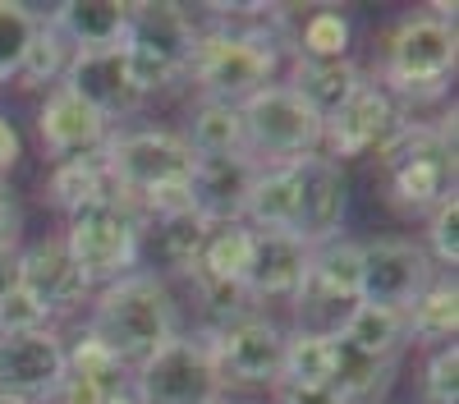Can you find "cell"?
<instances>
[{
  "mask_svg": "<svg viewBox=\"0 0 459 404\" xmlns=\"http://www.w3.org/2000/svg\"><path fill=\"white\" fill-rule=\"evenodd\" d=\"M212 23L198 28L184 79L203 101L239 106L266 83H276L285 60V14L281 5H207Z\"/></svg>",
  "mask_w": 459,
  "mask_h": 404,
  "instance_id": "1",
  "label": "cell"
},
{
  "mask_svg": "<svg viewBox=\"0 0 459 404\" xmlns=\"http://www.w3.org/2000/svg\"><path fill=\"white\" fill-rule=\"evenodd\" d=\"M179 299L166 276L157 271H129L92 289L83 336H92L101 349H110L125 367H138L161 345L179 336Z\"/></svg>",
  "mask_w": 459,
  "mask_h": 404,
  "instance_id": "2",
  "label": "cell"
},
{
  "mask_svg": "<svg viewBox=\"0 0 459 404\" xmlns=\"http://www.w3.org/2000/svg\"><path fill=\"white\" fill-rule=\"evenodd\" d=\"M101 157L143 220L194 211L188 207V184H194L198 157L188 152V142L175 129H120L110 133Z\"/></svg>",
  "mask_w": 459,
  "mask_h": 404,
  "instance_id": "3",
  "label": "cell"
},
{
  "mask_svg": "<svg viewBox=\"0 0 459 404\" xmlns=\"http://www.w3.org/2000/svg\"><path fill=\"white\" fill-rule=\"evenodd\" d=\"M455 60H459L455 5H432L423 14L400 19L386 32L377 83L395 101H441L455 79Z\"/></svg>",
  "mask_w": 459,
  "mask_h": 404,
  "instance_id": "4",
  "label": "cell"
},
{
  "mask_svg": "<svg viewBox=\"0 0 459 404\" xmlns=\"http://www.w3.org/2000/svg\"><path fill=\"white\" fill-rule=\"evenodd\" d=\"M386 198L404 216H428L446 198H455V106L441 125L404 120V129L381 147Z\"/></svg>",
  "mask_w": 459,
  "mask_h": 404,
  "instance_id": "5",
  "label": "cell"
},
{
  "mask_svg": "<svg viewBox=\"0 0 459 404\" xmlns=\"http://www.w3.org/2000/svg\"><path fill=\"white\" fill-rule=\"evenodd\" d=\"M60 244L74 257V267L83 271V280L92 289H101L110 280L138 271V262H143V216L129 198L97 202V207L65 220Z\"/></svg>",
  "mask_w": 459,
  "mask_h": 404,
  "instance_id": "6",
  "label": "cell"
},
{
  "mask_svg": "<svg viewBox=\"0 0 459 404\" xmlns=\"http://www.w3.org/2000/svg\"><path fill=\"white\" fill-rule=\"evenodd\" d=\"M244 142L257 166H290L322 152V120L303 106L285 79L266 83L248 101H239Z\"/></svg>",
  "mask_w": 459,
  "mask_h": 404,
  "instance_id": "7",
  "label": "cell"
},
{
  "mask_svg": "<svg viewBox=\"0 0 459 404\" xmlns=\"http://www.w3.org/2000/svg\"><path fill=\"white\" fill-rule=\"evenodd\" d=\"M198 336L207 340L221 386H244V391H276L281 386L290 331L266 308H253V313L225 322L216 331H198Z\"/></svg>",
  "mask_w": 459,
  "mask_h": 404,
  "instance_id": "8",
  "label": "cell"
},
{
  "mask_svg": "<svg viewBox=\"0 0 459 404\" xmlns=\"http://www.w3.org/2000/svg\"><path fill=\"white\" fill-rule=\"evenodd\" d=\"M198 23L184 5L157 0V5H129V32H125V51L129 64L138 73V88L147 92V101L170 83H184L188 69V51H194Z\"/></svg>",
  "mask_w": 459,
  "mask_h": 404,
  "instance_id": "9",
  "label": "cell"
},
{
  "mask_svg": "<svg viewBox=\"0 0 459 404\" xmlns=\"http://www.w3.org/2000/svg\"><path fill=\"white\" fill-rule=\"evenodd\" d=\"M134 391L138 404H212L225 395L207 340L198 331H179L170 345L143 358L134 367Z\"/></svg>",
  "mask_w": 459,
  "mask_h": 404,
  "instance_id": "10",
  "label": "cell"
},
{
  "mask_svg": "<svg viewBox=\"0 0 459 404\" xmlns=\"http://www.w3.org/2000/svg\"><path fill=\"white\" fill-rule=\"evenodd\" d=\"M432 276L437 267L418 239H404V235L359 239V304L404 313L428 289Z\"/></svg>",
  "mask_w": 459,
  "mask_h": 404,
  "instance_id": "11",
  "label": "cell"
},
{
  "mask_svg": "<svg viewBox=\"0 0 459 404\" xmlns=\"http://www.w3.org/2000/svg\"><path fill=\"white\" fill-rule=\"evenodd\" d=\"M404 120H409L404 106L377 79H363V88L322 125V157L335 166L359 157H381V147L404 129Z\"/></svg>",
  "mask_w": 459,
  "mask_h": 404,
  "instance_id": "12",
  "label": "cell"
},
{
  "mask_svg": "<svg viewBox=\"0 0 459 404\" xmlns=\"http://www.w3.org/2000/svg\"><path fill=\"white\" fill-rule=\"evenodd\" d=\"M65 88L79 92L106 125L129 120L147 106V92L138 88V73L129 64L125 42L120 47H101V51H74L65 69Z\"/></svg>",
  "mask_w": 459,
  "mask_h": 404,
  "instance_id": "13",
  "label": "cell"
},
{
  "mask_svg": "<svg viewBox=\"0 0 459 404\" xmlns=\"http://www.w3.org/2000/svg\"><path fill=\"white\" fill-rule=\"evenodd\" d=\"M344 211H350V179L344 166L317 157L294 161V239L299 244H326L344 230Z\"/></svg>",
  "mask_w": 459,
  "mask_h": 404,
  "instance_id": "14",
  "label": "cell"
},
{
  "mask_svg": "<svg viewBox=\"0 0 459 404\" xmlns=\"http://www.w3.org/2000/svg\"><path fill=\"white\" fill-rule=\"evenodd\" d=\"M14 280L32 294L47 317H69L92 299V285L74 267L60 235H42V239L14 248Z\"/></svg>",
  "mask_w": 459,
  "mask_h": 404,
  "instance_id": "15",
  "label": "cell"
},
{
  "mask_svg": "<svg viewBox=\"0 0 459 404\" xmlns=\"http://www.w3.org/2000/svg\"><path fill=\"white\" fill-rule=\"evenodd\" d=\"M60 382H65V340L51 326L23 331V336H0V391L5 395L47 404Z\"/></svg>",
  "mask_w": 459,
  "mask_h": 404,
  "instance_id": "16",
  "label": "cell"
},
{
  "mask_svg": "<svg viewBox=\"0 0 459 404\" xmlns=\"http://www.w3.org/2000/svg\"><path fill=\"white\" fill-rule=\"evenodd\" d=\"M110 133L115 129L74 88L56 83L51 92H42V106H37V138H42L51 161L97 157V152H106Z\"/></svg>",
  "mask_w": 459,
  "mask_h": 404,
  "instance_id": "17",
  "label": "cell"
},
{
  "mask_svg": "<svg viewBox=\"0 0 459 404\" xmlns=\"http://www.w3.org/2000/svg\"><path fill=\"white\" fill-rule=\"evenodd\" d=\"M47 404H138L134 367H125L92 336H79L65 349V382Z\"/></svg>",
  "mask_w": 459,
  "mask_h": 404,
  "instance_id": "18",
  "label": "cell"
},
{
  "mask_svg": "<svg viewBox=\"0 0 459 404\" xmlns=\"http://www.w3.org/2000/svg\"><path fill=\"white\" fill-rule=\"evenodd\" d=\"M303 276H308V244H299L294 235H257L253 230V257H248V276H244V294L253 308L290 304Z\"/></svg>",
  "mask_w": 459,
  "mask_h": 404,
  "instance_id": "19",
  "label": "cell"
},
{
  "mask_svg": "<svg viewBox=\"0 0 459 404\" xmlns=\"http://www.w3.org/2000/svg\"><path fill=\"white\" fill-rule=\"evenodd\" d=\"M253 175H257L253 157H203L194 184H188V207L203 226H235V220H244Z\"/></svg>",
  "mask_w": 459,
  "mask_h": 404,
  "instance_id": "20",
  "label": "cell"
},
{
  "mask_svg": "<svg viewBox=\"0 0 459 404\" xmlns=\"http://www.w3.org/2000/svg\"><path fill=\"white\" fill-rule=\"evenodd\" d=\"M248 257H253V230L244 226V220H235V226H207L203 248L194 257V267H188L194 294H207V289H244Z\"/></svg>",
  "mask_w": 459,
  "mask_h": 404,
  "instance_id": "21",
  "label": "cell"
},
{
  "mask_svg": "<svg viewBox=\"0 0 459 404\" xmlns=\"http://www.w3.org/2000/svg\"><path fill=\"white\" fill-rule=\"evenodd\" d=\"M42 198L69 220V216H79L97 202H115V198H125L120 193V184H115L106 157H74V161H56L51 175H47V189Z\"/></svg>",
  "mask_w": 459,
  "mask_h": 404,
  "instance_id": "22",
  "label": "cell"
},
{
  "mask_svg": "<svg viewBox=\"0 0 459 404\" xmlns=\"http://www.w3.org/2000/svg\"><path fill=\"white\" fill-rule=\"evenodd\" d=\"M363 79H368V73H363V69L354 64V56H350V60H294L285 83H290V92L326 125L335 110L363 88Z\"/></svg>",
  "mask_w": 459,
  "mask_h": 404,
  "instance_id": "23",
  "label": "cell"
},
{
  "mask_svg": "<svg viewBox=\"0 0 459 404\" xmlns=\"http://www.w3.org/2000/svg\"><path fill=\"white\" fill-rule=\"evenodd\" d=\"M51 23L65 32L74 51H101L125 42L129 5H120V0H65V5L51 10Z\"/></svg>",
  "mask_w": 459,
  "mask_h": 404,
  "instance_id": "24",
  "label": "cell"
},
{
  "mask_svg": "<svg viewBox=\"0 0 459 404\" xmlns=\"http://www.w3.org/2000/svg\"><path fill=\"white\" fill-rule=\"evenodd\" d=\"M404 326H409V345H428V349L455 345V336H459V285H455V271H437L428 280V289L404 308Z\"/></svg>",
  "mask_w": 459,
  "mask_h": 404,
  "instance_id": "25",
  "label": "cell"
},
{
  "mask_svg": "<svg viewBox=\"0 0 459 404\" xmlns=\"http://www.w3.org/2000/svg\"><path fill=\"white\" fill-rule=\"evenodd\" d=\"M344 349H354L363 358H377V363H395L400 349L409 345V326H404V313L395 308H377V304H354V313L344 317L340 336H335Z\"/></svg>",
  "mask_w": 459,
  "mask_h": 404,
  "instance_id": "26",
  "label": "cell"
},
{
  "mask_svg": "<svg viewBox=\"0 0 459 404\" xmlns=\"http://www.w3.org/2000/svg\"><path fill=\"white\" fill-rule=\"evenodd\" d=\"M285 47L294 51V60H350L354 19L340 5H317L285 32Z\"/></svg>",
  "mask_w": 459,
  "mask_h": 404,
  "instance_id": "27",
  "label": "cell"
},
{
  "mask_svg": "<svg viewBox=\"0 0 459 404\" xmlns=\"http://www.w3.org/2000/svg\"><path fill=\"white\" fill-rule=\"evenodd\" d=\"M188 142V152L198 161L203 157H248V142H244V120H239V106H225V101H203L188 110V125L179 133Z\"/></svg>",
  "mask_w": 459,
  "mask_h": 404,
  "instance_id": "28",
  "label": "cell"
},
{
  "mask_svg": "<svg viewBox=\"0 0 459 404\" xmlns=\"http://www.w3.org/2000/svg\"><path fill=\"white\" fill-rule=\"evenodd\" d=\"M74 60V47L65 42V32L51 23V14L42 19L37 14V28H32V42L23 51V64H19V88L28 92H51L56 83H65V69Z\"/></svg>",
  "mask_w": 459,
  "mask_h": 404,
  "instance_id": "29",
  "label": "cell"
},
{
  "mask_svg": "<svg viewBox=\"0 0 459 404\" xmlns=\"http://www.w3.org/2000/svg\"><path fill=\"white\" fill-rule=\"evenodd\" d=\"M335 363H340V340L335 336H290L281 386H331Z\"/></svg>",
  "mask_w": 459,
  "mask_h": 404,
  "instance_id": "30",
  "label": "cell"
},
{
  "mask_svg": "<svg viewBox=\"0 0 459 404\" xmlns=\"http://www.w3.org/2000/svg\"><path fill=\"white\" fill-rule=\"evenodd\" d=\"M331 386L344 395V404H381L395 386V363H377V358H363V354L340 345V363H335Z\"/></svg>",
  "mask_w": 459,
  "mask_h": 404,
  "instance_id": "31",
  "label": "cell"
},
{
  "mask_svg": "<svg viewBox=\"0 0 459 404\" xmlns=\"http://www.w3.org/2000/svg\"><path fill=\"white\" fill-rule=\"evenodd\" d=\"M157 239V257L170 267V271H184L194 267V257L203 248V235L207 226L194 216V211H175V216H157V220H143V239Z\"/></svg>",
  "mask_w": 459,
  "mask_h": 404,
  "instance_id": "32",
  "label": "cell"
},
{
  "mask_svg": "<svg viewBox=\"0 0 459 404\" xmlns=\"http://www.w3.org/2000/svg\"><path fill=\"white\" fill-rule=\"evenodd\" d=\"M32 28H37V14L28 5L0 0V83L19 79V64H23V51L32 42Z\"/></svg>",
  "mask_w": 459,
  "mask_h": 404,
  "instance_id": "33",
  "label": "cell"
},
{
  "mask_svg": "<svg viewBox=\"0 0 459 404\" xmlns=\"http://www.w3.org/2000/svg\"><path fill=\"white\" fill-rule=\"evenodd\" d=\"M423 253L432 257L437 271H455L459 267V193L428 211V244H423Z\"/></svg>",
  "mask_w": 459,
  "mask_h": 404,
  "instance_id": "34",
  "label": "cell"
},
{
  "mask_svg": "<svg viewBox=\"0 0 459 404\" xmlns=\"http://www.w3.org/2000/svg\"><path fill=\"white\" fill-rule=\"evenodd\" d=\"M423 404H459V345L428 349V363H423Z\"/></svg>",
  "mask_w": 459,
  "mask_h": 404,
  "instance_id": "35",
  "label": "cell"
},
{
  "mask_svg": "<svg viewBox=\"0 0 459 404\" xmlns=\"http://www.w3.org/2000/svg\"><path fill=\"white\" fill-rule=\"evenodd\" d=\"M42 326H51V317L37 308V299L14 280L0 294V336H23V331H42Z\"/></svg>",
  "mask_w": 459,
  "mask_h": 404,
  "instance_id": "36",
  "label": "cell"
},
{
  "mask_svg": "<svg viewBox=\"0 0 459 404\" xmlns=\"http://www.w3.org/2000/svg\"><path fill=\"white\" fill-rule=\"evenodd\" d=\"M19 230H23V207H19L10 184L0 179V253H14L19 248Z\"/></svg>",
  "mask_w": 459,
  "mask_h": 404,
  "instance_id": "37",
  "label": "cell"
},
{
  "mask_svg": "<svg viewBox=\"0 0 459 404\" xmlns=\"http://www.w3.org/2000/svg\"><path fill=\"white\" fill-rule=\"evenodd\" d=\"M276 404H344L335 386H276Z\"/></svg>",
  "mask_w": 459,
  "mask_h": 404,
  "instance_id": "38",
  "label": "cell"
},
{
  "mask_svg": "<svg viewBox=\"0 0 459 404\" xmlns=\"http://www.w3.org/2000/svg\"><path fill=\"white\" fill-rule=\"evenodd\" d=\"M19 161H23V138H19L14 120L5 116V110H0V179H5Z\"/></svg>",
  "mask_w": 459,
  "mask_h": 404,
  "instance_id": "39",
  "label": "cell"
},
{
  "mask_svg": "<svg viewBox=\"0 0 459 404\" xmlns=\"http://www.w3.org/2000/svg\"><path fill=\"white\" fill-rule=\"evenodd\" d=\"M0 404H28V400H14V395H5V391H0Z\"/></svg>",
  "mask_w": 459,
  "mask_h": 404,
  "instance_id": "40",
  "label": "cell"
},
{
  "mask_svg": "<svg viewBox=\"0 0 459 404\" xmlns=\"http://www.w3.org/2000/svg\"><path fill=\"white\" fill-rule=\"evenodd\" d=\"M212 404H239V400H230V395H221V400H212Z\"/></svg>",
  "mask_w": 459,
  "mask_h": 404,
  "instance_id": "41",
  "label": "cell"
}]
</instances>
